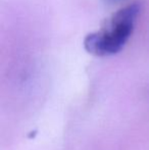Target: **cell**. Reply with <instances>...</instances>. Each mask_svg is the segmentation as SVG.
Masks as SVG:
<instances>
[{"mask_svg": "<svg viewBox=\"0 0 149 150\" xmlns=\"http://www.w3.org/2000/svg\"><path fill=\"white\" fill-rule=\"evenodd\" d=\"M103 1L107 4H113V3H117V2H119L121 0H103Z\"/></svg>", "mask_w": 149, "mask_h": 150, "instance_id": "7a4b0ae2", "label": "cell"}, {"mask_svg": "<svg viewBox=\"0 0 149 150\" xmlns=\"http://www.w3.org/2000/svg\"><path fill=\"white\" fill-rule=\"evenodd\" d=\"M139 12L138 3L129 4L115 11L100 30L86 36L85 49L96 56H108L119 52L133 33Z\"/></svg>", "mask_w": 149, "mask_h": 150, "instance_id": "6da1fadb", "label": "cell"}]
</instances>
